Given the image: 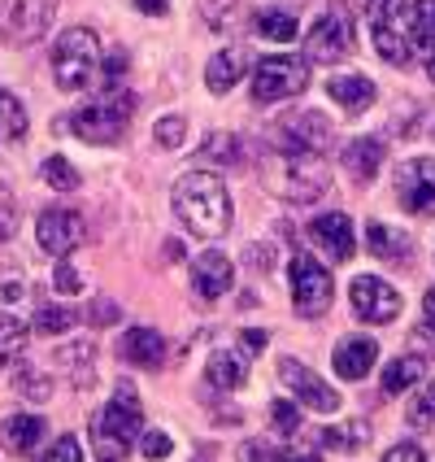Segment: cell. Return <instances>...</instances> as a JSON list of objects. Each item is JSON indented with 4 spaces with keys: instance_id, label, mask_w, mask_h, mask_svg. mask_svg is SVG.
I'll list each match as a JSON object with an SVG mask.
<instances>
[{
    "instance_id": "obj_1",
    "label": "cell",
    "mask_w": 435,
    "mask_h": 462,
    "mask_svg": "<svg viewBox=\"0 0 435 462\" xmlns=\"http://www.w3.org/2000/svg\"><path fill=\"white\" fill-rule=\"evenodd\" d=\"M175 214H179L187 227L205 240H218L227 236L231 227V192H227V180L213 175V171H183L175 192Z\"/></svg>"
},
{
    "instance_id": "obj_2",
    "label": "cell",
    "mask_w": 435,
    "mask_h": 462,
    "mask_svg": "<svg viewBox=\"0 0 435 462\" xmlns=\"http://www.w3.org/2000/svg\"><path fill=\"white\" fill-rule=\"evenodd\" d=\"M144 432V406H140V393L131 380L113 388L109 406L92 419V445L101 462H122V454L131 449V440Z\"/></svg>"
},
{
    "instance_id": "obj_3",
    "label": "cell",
    "mask_w": 435,
    "mask_h": 462,
    "mask_svg": "<svg viewBox=\"0 0 435 462\" xmlns=\"http://www.w3.org/2000/svg\"><path fill=\"white\" fill-rule=\"evenodd\" d=\"M101 70V44H96V31L87 26H70L57 35L52 44V83L61 92H83Z\"/></svg>"
},
{
    "instance_id": "obj_4",
    "label": "cell",
    "mask_w": 435,
    "mask_h": 462,
    "mask_svg": "<svg viewBox=\"0 0 435 462\" xmlns=\"http://www.w3.org/2000/svg\"><path fill=\"white\" fill-rule=\"evenodd\" d=\"M266 188L279 192L283 201H296V206H309L327 192V171L318 157L305 153H279L266 171Z\"/></svg>"
},
{
    "instance_id": "obj_5",
    "label": "cell",
    "mask_w": 435,
    "mask_h": 462,
    "mask_svg": "<svg viewBox=\"0 0 435 462\" xmlns=\"http://www.w3.org/2000/svg\"><path fill=\"white\" fill-rule=\"evenodd\" d=\"M366 18H370V35H375V49L387 66H405L410 61V14L401 0H361Z\"/></svg>"
},
{
    "instance_id": "obj_6",
    "label": "cell",
    "mask_w": 435,
    "mask_h": 462,
    "mask_svg": "<svg viewBox=\"0 0 435 462\" xmlns=\"http://www.w3.org/2000/svg\"><path fill=\"white\" fill-rule=\"evenodd\" d=\"M287 275H292V306H296L301 319H318V314L331 310L335 283H331V275H327V266H322L313 254L296 249V254H292V266H287Z\"/></svg>"
},
{
    "instance_id": "obj_7",
    "label": "cell",
    "mask_w": 435,
    "mask_h": 462,
    "mask_svg": "<svg viewBox=\"0 0 435 462\" xmlns=\"http://www.w3.org/2000/svg\"><path fill=\"white\" fill-rule=\"evenodd\" d=\"M131 114H135V97L122 92V97H104L96 105H83L70 118V131H75L83 144H113L122 131H127Z\"/></svg>"
},
{
    "instance_id": "obj_8",
    "label": "cell",
    "mask_w": 435,
    "mask_h": 462,
    "mask_svg": "<svg viewBox=\"0 0 435 462\" xmlns=\"http://www.w3.org/2000/svg\"><path fill=\"white\" fill-rule=\"evenodd\" d=\"M358 31H353V14H349V5H331L313 31L305 35V57L309 61H322V66H335V61H344L349 52L358 49V40H353Z\"/></svg>"
},
{
    "instance_id": "obj_9",
    "label": "cell",
    "mask_w": 435,
    "mask_h": 462,
    "mask_svg": "<svg viewBox=\"0 0 435 462\" xmlns=\"http://www.w3.org/2000/svg\"><path fill=\"white\" fill-rule=\"evenodd\" d=\"M331 144V118L318 114V109H296L275 123V149L279 153H305L318 157Z\"/></svg>"
},
{
    "instance_id": "obj_10",
    "label": "cell",
    "mask_w": 435,
    "mask_h": 462,
    "mask_svg": "<svg viewBox=\"0 0 435 462\" xmlns=\"http://www.w3.org/2000/svg\"><path fill=\"white\" fill-rule=\"evenodd\" d=\"M309 88V66L296 57H261L253 70V101L257 105H279L296 92Z\"/></svg>"
},
{
    "instance_id": "obj_11",
    "label": "cell",
    "mask_w": 435,
    "mask_h": 462,
    "mask_svg": "<svg viewBox=\"0 0 435 462\" xmlns=\"http://www.w3.org/2000/svg\"><path fill=\"white\" fill-rule=\"evenodd\" d=\"M35 236H40V249L57 262H66V257L75 254L78 245H83V236H87V223H83V214L78 209H44L40 214V223H35Z\"/></svg>"
},
{
    "instance_id": "obj_12",
    "label": "cell",
    "mask_w": 435,
    "mask_h": 462,
    "mask_svg": "<svg viewBox=\"0 0 435 462\" xmlns=\"http://www.w3.org/2000/svg\"><path fill=\"white\" fill-rule=\"evenodd\" d=\"M279 380H283V388H287L296 402H305L309 411H318V414H335V411H340V393H335L331 384H322V380L309 371L305 362L279 358Z\"/></svg>"
},
{
    "instance_id": "obj_13",
    "label": "cell",
    "mask_w": 435,
    "mask_h": 462,
    "mask_svg": "<svg viewBox=\"0 0 435 462\" xmlns=\"http://www.w3.org/2000/svg\"><path fill=\"white\" fill-rule=\"evenodd\" d=\"M396 197L410 214H435V157H410L396 171Z\"/></svg>"
},
{
    "instance_id": "obj_14",
    "label": "cell",
    "mask_w": 435,
    "mask_h": 462,
    "mask_svg": "<svg viewBox=\"0 0 435 462\" xmlns=\"http://www.w3.org/2000/svg\"><path fill=\"white\" fill-rule=\"evenodd\" d=\"M349 297H353L358 319H366V323H392L401 314V292L387 280H379V275H358Z\"/></svg>"
},
{
    "instance_id": "obj_15",
    "label": "cell",
    "mask_w": 435,
    "mask_h": 462,
    "mask_svg": "<svg viewBox=\"0 0 435 462\" xmlns=\"http://www.w3.org/2000/svg\"><path fill=\"white\" fill-rule=\"evenodd\" d=\"M57 18V0H14L5 18V40L9 44H35Z\"/></svg>"
},
{
    "instance_id": "obj_16",
    "label": "cell",
    "mask_w": 435,
    "mask_h": 462,
    "mask_svg": "<svg viewBox=\"0 0 435 462\" xmlns=\"http://www.w3.org/2000/svg\"><path fill=\"white\" fill-rule=\"evenodd\" d=\"M231 280H235V262H231L222 249H205V254L192 262V288H196V297H205V301H218L231 288Z\"/></svg>"
},
{
    "instance_id": "obj_17",
    "label": "cell",
    "mask_w": 435,
    "mask_h": 462,
    "mask_svg": "<svg viewBox=\"0 0 435 462\" xmlns=\"http://www.w3.org/2000/svg\"><path fill=\"white\" fill-rule=\"evenodd\" d=\"M309 240H313V245H322L335 262H349V257L358 254L353 223H349V214H340V209H331V214H318V218L309 223Z\"/></svg>"
},
{
    "instance_id": "obj_18",
    "label": "cell",
    "mask_w": 435,
    "mask_h": 462,
    "mask_svg": "<svg viewBox=\"0 0 435 462\" xmlns=\"http://www.w3.org/2000/svg\"><path fill=\"white\" fill-rule=\"evenodd\" d=\"M118 358L131 362V366H144V371H157L166 362V340L153 328H131L118 340Z\"/></svg>"
},
{
    "instance_id": "obj_19",
    "label": "cell",
    "mask_w": 435,
    "mask_h": 462,
    "mask_svg": "<svg viewBox=\"0 0 435 462\" xmlns=\"http://www.w3.org/2000/svg\"><path fill=\"white\" fill-rule=\"evenodd\" d=\"M249 380V354L240 349H213L205 366V384L218 393H235V388Z\"/></svg>"
},
{
    "instance_id": "obj_20",
    "label": "cell",
    "mask_w": 435,
    "mask_h": 462,
    "mask_svg": "<svg viewBox=\"0 0 435 462\" xmlns=\"http://www.w3.org/2000/svg\"><path fill=\"white\" fill-rule=\"evenodd\" d=\"M375 362H379V345L366 340V336H349V340L335 349V375H340V380H366Z\"/></svg>"
},
{
    "instance_id": "obj_21",
    "label": "cell",
    "mask_w": 435,
    "mask_h": 462,
    "mask_svg": "<svg viewBox=\"0 0 435 462\" xmlns=\"http://www.w3.org/2000/svg\"><path fill=\"white\" fill-rule=\"evenodd\" d=\"M44 440V419L40 414H14V419H5L0 423V445L9 449V454H35V445Z\"/></svg>"
},
{
    "instance_id": "obj_22",
    "label": "cell",
    "mask_w": 435,
    "mask_h": 462,
    "mask_svg": "<svg viewBox=\"0 0 435 462\" xmlns=\"http://www.w3.org/2000/svg\"><path fill=\"white\" fill-rule=\"evenodd\" d=\"M244 70H249V52L244 49L213 52V61H209V70H205V88L213 97H222V92H231V88L244 79Z\"/></svg>"
},
{
    "instance_id": "obj_23",
    "label": "cell",
    "mask_w": 435,
    "mask_h": 462,
    "mask_svg": "<svg viewBox=\"0 0 435 462\" xmlns=\"http://www.w3.org/2000/svg\"><path fill=\"white\" fill-rule=\"evenodd\" d=\"M327 97H331L335 105H344V114H361V109H370L375 105V83L366 75H335L331 83H327Z\"/></svg>"
},
{
    "instance_id": "obj_24",
    "label": "cell",
    "mask_w": 435,
    "mask_h": 462,
    "mask_svg": "<svg viewBox=\"0 0 435 462\" xmlns=\"http://www.w3.org/2000/svg\"><path fill=\"white\" fill-rule=\"evenodd\" d=\"M384 140H375V135H361L353 140L349 149H344V171L349 175H358V180H375L379 175V166H384Z\"/></svg>"
},
{
    "instance_id": "obj_25",
    "label": "cell",
    "mask_w": 435,
    "mask_h": 462,
    "mask_svg": "<svg viewBox=\"0 0 435 462\" xmlns=\"http://www.w3.org/2000/svg\"><path fill=\"white\" fill-rule=\"evenodd\" d=\"M366 245H370V254L384 257V262H405V257H410V236L379 223V218L366 223Z\"/></svg>"
},
{
    "instance_id": "obj_26",
    "label": "cell",
    "mask_w": 435,
    "mask_h": 462,
    "mask_svg": "<svg viewBox=\"0 0 435 462\" xmlns=\"http://www.w3.org/2000/svg\"><path fill=\"white\" fill-rule=\"evenodd\" d=\"M422 375H427V358H422V354H405V358H396L384 371V393H387V397H396V393H410V388L418 384Z\"/></svg>"
},
{
    "instance_id": "obj_27",
    "label": "cell",
    "mask_w": 435,
    "mask_h": 462,
    "mask_svg": "<svg viewBox=\"0 0 435 462\" xmlns=\"http://www.w3.org/2000/svg\"><path fill=\"white\" fill-rule=\"evenodd\" d=\"M257 35H266V40H275V44H292L296 40V18L292 14H283V9H261L253 18Z\"/></svg>"
},
{
    "instance_id": "obj_28",
    "label": "cell",
    "mask_w": 435,
    "mask_h": 462,
    "mask_svg": "<svg viewBox=\"0 0 435 462\" xmlns=\"http://www.w3.org/2000/svg\"><path fill=\"white\" fill-rule=\"evenodd\" d=\"M410 44L427 49V57L435 52V0L413 5V14H410Z\"/></svg>"
},
{
    "instance_id": "obj_29",
    "label": "cell",
    "mask_w": 435,
    "mask_h": 462,
    "mask_svg": "<svg viewBox=\"0 0 435 462\" xmlns=\"http://www.w3.org/2000/svg\"><path fill=\"white\" fill-rule=\"evenodd\" d=\"M26 127H31V123H26L23 101H18L14 92L0 88V140H23Z\"/></svg>"
},
{
    "instance_id": "obj_30",
    "label": "cell",
    "mask_w": 435,
    "mask_h": 462,
    "mask_svg": "<svg viewBox=\"0 0 435 462\" xmlns=\"http://www.w3.org/2000/svg\"><path fill=\"white\" fill-rule=\"evenodd\" d=\"M318 440H322V445H331V449L353 454L358 445H366V440H370V428L358 419V423H349V428H322V432H318Z\"/></svg>"
},
{
    "instance_id": "obj_31",
    "label": "cell",
    "mask_w": 435,
    "mask_h": 462,
    "mask_svg": "<svg viewBox=\"0 0 435 462\" xmlns=\"http://www.w3.org/2000/svg\"><path fill=\"white\" fill-rule=\"evenodd\" d=\"M75 323H78V314L66 306H40L35 310V332L40 336H61V332H70Z\"/></svg>"
},
{
    "instance_id": "obj_32",
    "label": "cell",
    "mask_w": 435,
    "mask_h": 462,
    "mask_svg": "<svg viewBox=\"0 0 435 462\" xmlns=\"http://www.w3.org/2000/svg\"><path fill=\"white\" fill-rule=\"evenodd\" d=\"M40 175H44V183L57 188V192H75L78 183H83L75 171V162H66V157H49V162L40 166Z\"/></svg>"
},
{
    "instance_id": "obj_33",
    "label": "cell",
    "mask_w": 435,
    "mask_h": 462,
    "mask_svg": "<svg viewBox=\"0 0 435 462\" xmlns=\"http://www.w3.org/2000/svg\"><path fill=\"white\" fill-rule=\"evenodd\" d=\"M14 388H18L23 397H31V402H49V397H52V384L40 375V371H31L26 362L14 371Z\"/></svg>"
},
{
    "instance_id": "obj_34",
    "label": "cell",
    "mask_w": 435,
    "mask_h": 462,
    "mask_svg": "<svg viewBox=\"0 0 435 462\" xmlns=\"http://www.w3.org/2000/svg\"><path fill=\"white\" fill-rule=\"evenodd\" d=\"M26 340V328L14 319V314H0V366L9 358H18V349H23Z\"/></svg>"
},
{
    "instance_id": "obj_35",
    "label": "cell",
    "mask_w": 435,
    "mask_h": 462,
    "mask_svg": "<svg viewBox=\"0 0 435 462\" xmlns=\"http://www.w3.org/2000/svg\"><path fill=\"white\" fill-rule=\"evenodd\" d=\"M410 428H435V384H422V393L410 402Z\"/></svg>"
},
{
    "instance_id": "obj_36",
    "label": "cell",
    "mask_w": 435,
    "mask_h": 462,
    "mask_svg": "<svg viewBox=\"0 0 435 462\" xmlns=\"http://www.w3.org/2000/svg\"><path fill=\"white\" fill-rule=\"evenodd\" d=\"M153 140L161 144V149H179L183 140H187V123H183L179 114H170V118H161L153 127Z\"/></svg>"
},
{
    "instance_id": "obj_37",
    "label": "cell",
    "mask_w": 435,
    "mask_h": 462,
    "mask_svg": "<svg viewBox=\"0 0 435 462\" xmlns=\"http://www.w3.org/2000/svg\"><path fill=\"white\" fill-rule=\"evenodd\" d=\"M140 454L149 462H166L175 454V440H170V432H140Z\"/></svg>"
},
{
    "instance_id": "obj_38",
    "label": "cell",
    "mask_w": 435,
    "mask_h": 462,
    "mask_svg": "<svg viewBox=\"0 0 435 462\" xmlns=\"http://www.w3.org/2000/svg\"><path fill=\"white\" fill-rule=\"evenodd\" d=\"M201 153L218 157V162H227V166H240V140H235V135H209V144Z\"/></svg>"
},
{
    "instance_id": "obj_39",
    "label": "cell",
    "mask_w": 435,
    "mask_h": 462,
    "mask_svg": "<svg viewBox=\"0 0 435 462\" xmlns=\"http://www.w3.org/2000/svg\"><path fill=\"white\" fill-rule=\"evenodd\" d=\"M14 231H18V201H14V192L0 183V245H5Z\"/></svg>"
},
{
    "instance_id": "obj_40",
    "label": "cell",
    "mask_w": 435,
    "mask_h": 462,
    "mask_svg": "<svg viewBox=\"0 0 435 462\" xmlns=\"http://www.w3.org/2000/svg\"><path fill=\"white\" fill-rule=\"evenodd\" d=\"M270 419H275V432H279V437H292V432L301 428V411H296L292 402H275V406H270Z\"/></svg>"
},
{
    "instance_id": "obj_41",
    "label": "cell",
    "mask_w": 435,
    "mask_h": 462,
    "mask_svg": "<svg viewBox=\"0 0 435 462\" xmlns=\"http://www.w3.org/2000/svg\"><path fill=\"white\" fill-rule=\"evenodd\" d=\"M240 462H283V454H275L266 440H244L240 445Z\"/></svg>"
},
{
    "instance_id": "obj_42",
    "label": "cell",
    "mask_w": 435,
    "mask_h": 462,
    "mask_svg": "<svg viewBox=\"0 0 435 462\" xmlns=\"http://www.w3.org/2000/svg\"><path fill=\"white\" fill-rule=\"evenodd\" d=\"M40 462H83V454H78V437H61Z\"/></svg>"
},
{
    "instance_id": "obj_43",
    "label": "cell",
    "mask_w": 435,
    "mask_h": 462,
    "mask_svg": "<svg viewBox=\"0 0 435 462\" xmlns=\"http://www.w3.org/2000/svg\"><path fill=\"white\" fill-rule=\"evenodd\" d=\"M52 288H57V292H83V275H78L70 262H61L57 275H52Z\"/></svg>"
},
{
    "instance_id": "obj_44",
    "label": "cell",
    "mask_w": 435,
    "mask_h": 462,
    "mask_svg": "<svg viewBox=\"0 0 435 462\" xmlns=\"http://www.w3.org/2000/svg\"><path fill=\"white\" fill-rule=\"evenodd\" d=\"M127 52L118 49V52H109V57H104V83H109V88H118V83H122V79H127Z\"/></svg>"
},
{
    "instance_id": "obj_45",
    "label": "cell",
    "mask_w": 435,
    "mask_h": 462,
    "mask_svg": "<svg viewBox=\"0 0 435 462\" xmlns=\"http://www.w3.org/2000/svg\"><path fill=\"white\" fill-rule=\"evenodd\" d=\"M384 462H427V454H422L413 440H401V445H392L384 454Z\"/></svg>"
},
{
    "instance_id": "obj_46",
    "label": "cell",
    "mask_w": 435,
    "mask_h": 462,
    "mask_svg": "<svg viewBox=\"0 0 435 462\" xmlns=\"http://www.w3.org/2000/svg\"><path fill=\"white\" fill-rule=\"evenodd\" d=\"M410 349H418L422 358H431L435 354V323H422V328L410 336Z\"/></svg>"
},
{
    "instance_id": "obj_47",
    "label": "cell",
    "mask_w": 435,
    "mask_h": 462,
    "mask_svg": "<svg viewBox=\"0 0 435 462\" xmlns=\"http://www.w3.org/2000/svg\"><path fill=\"white\" fill-rule=\"evenodd\" d=\"M240 340H244V345H249V349H244V354H261V349H266V340H270V336L261 332V328H244V332H240Z\"/></svg>"
},
{
    "instance_id": "obj_48",
    "label": "cell",
    "mask_w": 435,
    "mask_h": 462,
    "mask_svg": "<svg viewBox=\"0 0 435 462\" xmlns=\"http://www.w3.org/2000/svg\"><path fill=\"white\" fill-rule=\"evenodd\" d=\"M270 262H275V249L270 245H261V249H249V266H257V271H270Z\"/></svg>"
},
{
    "instance_id": "obj_49",
    "label": "cell",
    "mask_w": 435,
    "mask_h": 462,
    "mask_svg": "<svg viewBox=\"0 0 435 462\" xmlns=\"http://www.w3.org/2000/svg\"><path fill=\"white\" fill-rule=\"evenodd\" d=\"M92 354V345H70V358L75 362H83ZM78 388H92V371H78Z\"/></svg>"
},
{
    "instance_id": "obj_50",
    "label": "cell",
    "mask_w": 435,
    "mask_h": 462,
    "mask_svg": "<svg viewBox=\"0 0 435 462\" xmlns=\"http://www.w3.org/2000/svg\"><path fill=\"white\" fill-rule=\"evenodd\" d=\"M135 9H140V14H153V18H161V14H170V0H135Z\"/></svg>"
},
{
    "instance_id": "obj_51",
    "label": "cell",
    "mask_w": 435,
    "mask_h": 462,
    "mask_svg": "<svg viewBox=\"0 0 435 462\" xmlns=\"http://www.w3.org/2000/svg\"><path fill=\"white\" fill-rule=\"evenodd\" d=\"M83 319H92V323H113V319H118V310L109 306V301H101V306L92 310V314H83Z\"/></svg>"
},
{
    "instance_id": "obj_52",
    "label": "cell",
    "mask_w": 435,
    "mask_h": 462,
    "mask_svg": "<svg viewBox=\"0 0 435 462\" xmlns=\"http://www.w3.org/2000/svg\"><path fill=\"white\" fill-rule=\"evenodd\" d=\"M23 283H5V288H0V301H23Z\"/></svg>"
},
{
    "instance_id": "obj_53",
    "label": "cell",
    "mask_w": 435,
    "mask_h": 462,
    "mask_svg": "<svg viewBox=\"0 0 435 462\" xmlns=\"http://www.w3.org/2000/svg\"><path fill=\"white\" fill-rule=\"evenodd\" d=\"M422 310H427V323H435V288H427V297H422Z\"/></svg>"
},
{
    "instance_id": "obj_54",
    "label": "cell",
    "mask_w": 435,
    "mask_h": 462,
    "mask_svg": "<svg viewBox=\"0 0 435 462\" xmlns=\"http://www.w3.org/2000/svg\"><path fill=\"white\" fill-rule=\"evenodd\" d=\"M283 462H322L318 454H283Z\"/></svg>"
},
{
    "instance_id": "obj_55",
    "label": "cell",
    "mask_w": 435,
    "mask_h": 462,
    "mask_svg": "<svg viewBox=\"0 0 435 462\" xmlns=\"http://www.w3.org/2000/svg\"><path fill=\"white\" fill-rule=\"evenodd\" d=\"M427 79H431V83H435V52H431V57H427Z\"/></svg>"
}]
</instances>
